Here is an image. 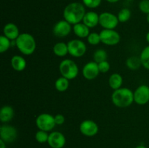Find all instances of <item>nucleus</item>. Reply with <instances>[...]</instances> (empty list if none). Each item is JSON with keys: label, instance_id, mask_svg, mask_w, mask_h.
<instances>
[{"label": "nucleus", "instance_id": "29", "mask_svg": "<svg viewBox=\"0 0 149 148\" xmlns=\"http://www.w3.org/2000/svg\"><path fill=\"white\" fill-rule=\"evenodd\" d=\"M48 138H49V134L47 132L45 131L42 130H39L35 134V139L39 143H45L48 141Z\"/></svg>", "mask_w": 149, "mask_h": 148}, {"label": "nucleus", "instance_id": "15", "mask_svg": "<svg viewBox=\"0 0 149 148\" xmlns=\"http://www.w3.org/2000/svg\"><path fill=\"white\" fill-rule=\"evenodd\" d=\"M20 34L17 26L13 23H7L3 28V35L10 40L15 41Z\"/></svg>", "mask_w": 149, "mask_h": 148}, {"label": "nucleus", "instance_id": "28", "mask_svg": "<svg viewBox=\"0 0 149 148\" xmlns=\"http://www.w3.org/2000/svg\"><path fill=\"white\" fill-rule=\"evenodd\" d=\"M87 41L90 44L94 45L96 46L98 44H100L101 42L100 41V33H97L96 32H93V33H90L89 34V36H87Z\"/></svg>", "mask_w": 149, "mask_h": 148}, {"label": "nucleus", "instance_id": "6", "mask_svg": "<svg viewBox=\"0 0 149 148\" xmlns=\"http://www.w3.org/2000/svg\"><path fill=\"white\" fill-rule=\"evenodd\" d=\"M100 41L107 46H115L120 41V35L114 29H103L100 33Z\"/></svg>", "mask_w": 149, "mask_h": 148}, {"label": "nucleus", "instance_id": "13", "mask_svg": "<svg viewBox=\"0 0 149 148\" xmlns=\"http://www.w3.org/2000/svg\"><path fill=\"white\" fill-rule=\"evenodd\" d=\"M98 65L95 61H90L84 65L82 69V75L86 79L93 80L99 75Z\"/></svg>", "mask_w": 149, "mask_h": 148}, {"label": "nucleus", "instance_id": "1", "mask_svg": "<svg viewBox=\"0 0 149 148\" xmlns=\"http://www.w3.org/2000/svg\"><path fill=\"white\" fill-rule=\"evenodd\" d=\"M84 5L79 2H71L64 8L63 18L71 25H75L82 21L85 15Z\"/></svg>", "mask_w": 149, "mask_h": 148}, {"label": "nucleus", "instance_id": "10", "mask_svg": "<svg viewBox=\"0 0 149 148\" xmlns=\"http://www.w3.org/2000/svg\"><path fill=\"white\" fill-rule=\"evenodd\" d=\"M0 136L5 143H11L16 139L17 131L15 128L10 125H3L0 128Z\"/></svg>", "mask_w": 149, "mask_h": 148}, {"label": "nucleus", "instance_id": "16", "mask_svg": "<svg viewBox=\"0 0 149 148\" xmlns=\"http://www.w3.org/2000/svg\"><path fill=\"white\" fill-rule=\"evenodd\" d=\"M99 15L97 12L93 11H89L85 13L83 18V23L90 28H94L99 24Z\"/></svg>", "mask_w": 149, "mask_h": 148}, {"label": "nucleus", "instance_id": "30", "mask_svg": "<svg viewBox=\"0 0 149 148\" xmlns=\"http://www.w3.org/2000/svg\"><path fill=\"white\" fill-rule=\"evenodd\" d=\"M102 0H82V3L85 7L90 9L97 8L100 5Z\"/></svg>", "mask_w": 149, "mask_h": 148}, {"label": "nucleus", "instance_id": "34", "mask_svg": "<svg viewBox=\"0 0 149 148\" xmlns=\"http://www.w3.org/2000/svg\"><path fill=\"white\" fill-rule=\"evenodd\" d=\"M0 148H6V143L2 139H0Z\"/></svg>", "mask_w": 149, "mask_h": 148}, {"label": "nucleus", "instance_id": "4", "mask_svg": "<svg viewBox=\"0 0 149 148\" xmlns=\"http://www.w3.org/2000/svg\"><path fill=\"white\" fill-rule=\"evenodd\" d=\"M59 71L61 75L68 80L75 78L79 74V68L75 62L72 59H65L59 65Z\"/></svg>", "mask_w": 149, "mask_h": 148}, {"label": "nucleus", "instance_id": "21", "mask_svg": "<svg viewBox=\"0 0 149 148\" xmlns=\"http://www.w3.org/2000/svg\"><path fill=\"white\" fill-rule=\"evenodd\" d=\"M52 50L56 56L63 57L68 54V44L64 42H58L54 45Z\"/></svg>", "mask_w": 149, "mask_h": 148}, {"label": "nucleus", "instance_id": "32", "mask_svg": "<svg viewBox=\"0 0 149 148\" xmlns=\"http://www.w3.org/2000/svg\"><path fill=\"white\" fill-rule=\"evenodd\" d=\"M100 73H107L110 70V64L107 60L103 61V62L97 63Z\"/></svg>", "mask_w": 149, "mask_h": 148}, {"label": "nucleus", "instance_id": "36", "mask_svg": "<svg viewBox=\"0 0 149 148\" xmlns=\"http://www.w3.org/2000/svg\"><path fill=\"white\" fill-rule=\"evenodd\" d=\"M146 39L147 42H148V43L149 44V31L148 32V33H147L146 36Z\"/></svg>", "mask_w": 149, "mask_h": 148}, {"label": "nucleus", "instance_id": "18", "mask_svg": "<svg viewBox=\"0 0 149 148\" xmlns=\"http://www.w3.org/2000/svg\"><path fill=\"white\" fill-rule=\"evenodd\" d=\"M11 66L15 71L18 72L24 71L26 67V59L20 55H14L11 59Z\"/></svg>", "mask_w": 149, "mask_h": 148}, {"label": "nucleus", "instance_id": "22", "mask_svg": "<svg viewBox=\"0 0 149 148\" xmlns=\"http://www.w3.org/2000/svg\"><path fill=\"white\" fill-rule=\"evenodd\" d=\"M126 65L129 69L136 71L142 65L141 58L138 56H131L126 60Z\"/></svg>", "mask_w": 149, "mask_h": 148}, {"label": "nucleus", "instance_id": "9", "mask_svg": "<svg viewBox=\"0 0 149 148\" xmlns=\"http://www.w3.org/2000/svg\"><path fill=\"white\" fill-rule=\"evenodd\" d=\"M134 102L139 105L146 104L149 102V86L145 84L139 86L134 91Z\"/></svg>", "mask_w": 149, "mask_h": 148}, {"label": "nucleus", "instance_id": "17", "mask_svg": "<svg viewBox=\"0 0 149 148\" xmlns=\"http://www.w3.org/2000/svg\"><path fill=\"white\" fill-rule=\"evenodd\" d=\"M73 31L74 34L79 38L84 39L87 38L90 34V28L87 27L84 23H79L77 24L74 25L73 26Z\"/></svg>", "mask_w": 149, "mask_h": 148}, {"label": "nucleus", "instance_id": "37", "mask_svg": "<svg viewBox=\"0 0 149 148\" xmlns=\"http://www.w3.org/2000/svg\"><path fill=\"white\" fill-rule=\"evenodd\" d=\"M135 148H147L146 147L143 146V145H139V146H137Z\"/></svg>", "mask_w": 149, "mask_h": 148}, {"label": "nucleus", "instance_id": "8", "mask_svg": "<svg viewBox=\"0 0 149 148\" xmlns=\"http://www.w3.org/2000/svg\"><path fill=\"white\" fill-rule=\"evenodd\" d=\"M119 23L117 16L111 12H104L99 15V25L103 29H114Z\"/></svg>", "mask_w": 149, "mask_h": 148}, {"label": "nucleus", "instance_id": "33", "mask_svg": "<svg viewBox=\"0 0 149 148\" xmlns=\"http://www.w3.org/2000/svg\"><path fill=\"white\" fill-rule=\"evenodd\" d=\"M55 117V122L56 125H62L65 122V117L62 114H57Z\"/></svg>", "mask_w": 149, "mask_h": 148}, {"label": "nucleus", "instance_id": "26", "mask_svg": "<svg viewBox=\"0 0 149 148\" xmlns=\"http://www.w3.org/2000/svg\"><path fill=\"white\" fill-rule=\"evenodd\" d=\"M119 23H126L131 17V11L127 8H122L117 15Z\"/></svg>", "mask_w": 149, "mask_h": 148}, {"label": "nucleus", "instance_id": "2", "mask_svg": "<svg viewBox=\"0 0 149 148\" xmlns=\"http://www.w3.org/2000/svg\"><path fill=\"white\" fill-rule=\"evenodd\" d=\"M111 100L113 104L118 107H129L134 102V92L130 89L121 87L113 91Z\"/></svg>", "mask_w": 149, "mask_h": 148}, {"label": "nucleus", "instance_id": "35", "mask_svg": "<svg viewBox=\"0 0 149 148\" xmlns=\"http://www.w3.org/2000/svg\"><path fill=\"white\" fill-rule=\"evenodd\" d=\"M109 3H116L119 1V0H106Z\"/></svg>", "mask_w": 149, "mask_h": 148}, {"label": "nucleus", "instance_id": "11", "mask_svg": "<svg viewBox=\"0 0 149 148\" xmlns=\"http://www.w3.org/2000/svg\"><path fill=\"white\" fill-rule=\"evenodd\" d=\"M79 131L86 136H93L97 133L99 127L97 123L92 120H84L80 123Z\"/></svg>", "mask_w": 149, "mask_h": 148}, {"label": "nucleus", "instance_id": "14", "mask_svg": "<svg viewBox=\"0 0 149 148\" xmlns=\"http://www.w3.org/2000/svg\"><path fill=\"white\" fill-rule=\"evenodd\" d=\"M47 142L52 148H63L65 144V137L61 132L53 131L49 134Z\"/></svg>", "mask_w": 149, "mask_h": 148}, {"label": "nucleus", "instance_id": "20", "mask_svg": "<svg viewBox=\"0 0 149 148\" xmlns=\"http://www.w3.org/2000/svg\"><path fill=\"white\" fill-rule=\"evenodd\" d=\"M122 84H123V78L119 73H114L109 77V84L112 89L116 90L118 89H120Z\"/></svg>", "mask_w": 149, "mask_h": 148}, {"label": "nucleus", "instance_id": "31", "mask_svg": "<svg viewBox=\"0 0 149 148\" xmlns=\"http://www.w3.org/2000/svg\"><path fill=\"white\" fill-rule=\"evenodd\" d=\"M139 9L143 13L149 14V0H141L139 3Z\"/></svg>", "mask_w": 149, "mask_h": 148}, {"label": "nucleus", "instance_id": "38", "mask_svg": "<svg viewBox=\"0 0 149 148\" xmlns=\"http://www.w3.org/2000/svg\"><path fill=\"white\" fill-rule=\"evenodd\" d=\"M146 20H147V22L149 23V14H148L146 15Z\"/></svg>", "mask_w": 149, "mask_h": 148}, {"label": "nucleus", "instance_id": "5", "mask_svg": "<svg viewBox=\"0 0 149 148\" xmlns=\"http://www.w3.org/2000/svg\"><path fill=\"white\" fill-rule=\"evenodd\" d=\"M36 124L39 130L48 132L54 129L56 123L53 115L49 113H42L36 118Z\"/></svg>", "mask_w": 149, "mask_h": 148}, {"label": "nucleus", "instance_id": "24", "mask_svg": "<svg viewBox=\"0 0 149 148\" xmlns=\"http://www.w3.org/2000/svg\"><path fill=\"white\" fill-rule=\"evenodd\" d=\"M140 58L142 62V66L149 71V45L143 49Z\"/></svg>", "mask_w": 149, "mask_h": 148}, {"label": "nucleus", "instance_id": "12", "mask_svg": "<svg viewBox=\"0 0 149 148\" xmlns=\"http://www.w3.org/2000/svg\"><path fill=\"white\" fill-rule=\"evenodd\" d=\"M73 28L66 20H62L57 22L53 27V33L55 36L59 38H63L69 35Z\"/></svg>", "mask_w": 149, "mask_h": 148}, {"label": "nucleus", "instance_id": "27", "mask_svg": "<svg viewBox=\"0 0 149 148\" xmlns=\"http://www.w3.org/2000/svg\"><path fill=\"white\" fill-rule=\"evenodd\" d=\"M11 40L4 36V35H1L0 36V52L4 53L7 52L9 49V48L11 46Z\"/></svg>", "mask_w": 149, "mask_h": 148}, {"label": "nucleus", "instance_id": "3", "mask_svg": "<svg viewBox=\"0 0 149 148\" xmlns=\"http://www.w3.org/2000/svg\"><path fill=\"white\" fill-rule=\"evenodd\" d=\"M15 41L18 50L24 55H32L36 50V40L30 33H20Z\"/></svg>", "mask_w": 149, "mask_h": 148}, {"label": "nucleus", "instance_id": "7", "mask_svg": "<svg viewBox=\"0 0 149 148\" xmlns=\"http://www.w3.org/2000/svg\"><path fill=\"white\" fill-rule=\"evenodd\" d=\"M68 54L74 57H81L87 52L85 43L79 39H72L68 42Z\"/></svg>", "mask_w": 149, "mask_h": 148}, {"label": "nucleus", "instance_id": "39", "mask_svg": "<svg viewBox=\"0 0 149 148\" xmlns=\"http://www.w3.org/2000/svg\"><path fill=\"white\" fill-rule=\"evenodd\" d=\"M127 1H133V0H127Z\"/></svg>", "mask_w": 149, "mask_h": 148}, {"label": "nucleus", "instance_id": "19", "mask_svg": "<svg viewBox=\"0 0 149 148\" xmlns=\"http://www.w3.org/2000/svg\"><path fill=\"white\" fill-rule=\"evenodd\" d=\"M14 115V110L11 106H3L0 110V120L2 123H7L13 118Z\"/></svg>", "mask_w": 149, "mask_h": 148}, {"label": "nucleus", "instance_id": "25", "mask_svg": "<svg viewBox=\"0 0 149 148\" xmlns=\"http://www.w3.org/2000/svg\"><path fill=\"white\" fill-rule=\"evenodd\" d=\"M108 54L104 49H97L93 54V59L97 63L103 62V61L107 60Z\"/></svg>", "mask_w": 149, "mask_h": 148}, {"label": "nucleus", "instance_id": "23", "mask_svg": "<svg viewBox=\"0 0 149 148\" xmlns=\"http://www.w3.org/2000/svg\"><path fill=\"white\" fill-rule=\"evenodd\" d=\"M55 87L57 91L60 92L65 91L69 87V80L61 76L55 81Z\"/></svg>", "mask_w": 149, "mask_h": 148}]
</instances>
